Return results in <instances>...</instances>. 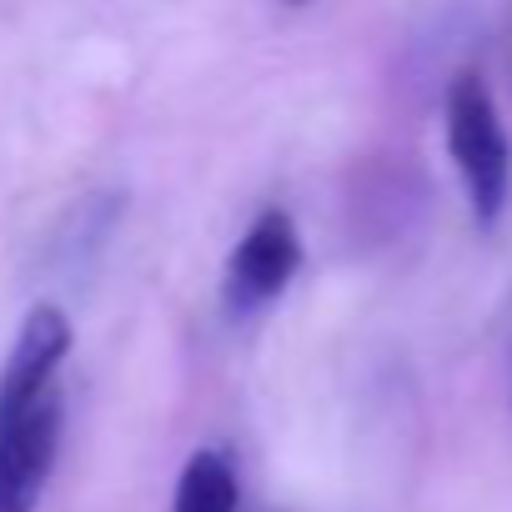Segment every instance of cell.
I'll list each match as a JSON object with an SVG mask.
<instances>
[{
    "label": "cell",
    "mask_w": 512,
    "mask_h": 512,
    "mask_svg": "<svg viewBox=\"0 0 512 512\" xmlns=\"http://www.w3.org/2000/svg\"><path fill=\"white\" fill-rule=\"evenodd\" d=\"M71 322L61 307H31L0 367V512H36L61 447V362Z\"/></svg>",
    "instance_id": "cell-1"
},
{
    "label": "cell",
    "mask_w": 512,
    "mask_h": 512,
    "mask_svg": "<svg viewBox=\"0 0 512 512\" xmlns=\"http://www.w3.org/2000/svg\"><path fill=\"white\" fill-rule=\"evenodd\" d=\"M447 156L462 176L467 211L482 231L502 221L507 191H512V141L502 126V111L477 71H457L447 86Z\"/></svg>",
    "instance_id": "cell-2"
},
{
    "label": "cell",
    "mask_w": 512,
    "mask_h": 512,
    "mask_svg": "<svg viewBox=\"0 0 512 512\" xmlns=\"http://www.w3.org/2000/svg\"><path fill=\"white\" fill-rule=\"evenodd\" d=\"M297 272H302V231L282 206H267L241 231L236 251L226 256V277H221L226 312L231 317L262 312L292 287Z\"/></svg>",
    "instance_id": "cell-3"
},
{
    "label": "cell",
    "mask_w": 512,
    "mask_h": 512,
    "mask_svg": "<svg viewBox=\"0 0 512 512\" xmlns=\"http://www.w3.org/2000/svg\"><path fill=\"white\" fill-rule=\"evenodd\" d=\"M236 507H241V487H236L231 457L216 452V447L191 452L181 477H176L171 512H236Z\"/></svg>",
    "instance_id": "cell-4"
},
{
    "label": "cell",
    "mask_w": 512,
    "mask_h": 512,
    "mask_svg": "<svg viewBox=\"0 0 512 512\" xmlns=\"http://www.w3.org/2000/svg\"><path fill=\"white\" fill-rule=\"evenodd\" d=\"M287 6H307V0H287Z\"/></svg>",
    "instance_id": "cell-5"
}]
</instances>
